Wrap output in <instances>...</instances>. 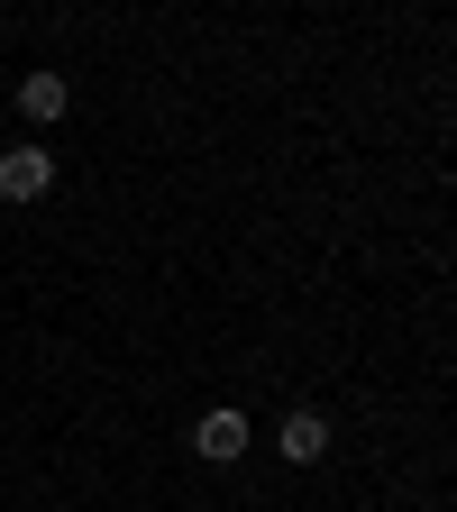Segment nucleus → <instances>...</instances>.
I'll list each match as a JSON object with an SVG mask.
<instances>
[{
    "label": "nucleus",
    "mask_w": 457,
    "mask_h": 512,
    "mask_svg": "<svg viewBox=\"0 0 457 512\" xmlns=\"http://www.w3.org/2000/svg\"><path fill=\"white\" fill-rule=\"evenodd\" d=\"M64 101H74V83L64 74H19V110L46 128V119H64Z\"/></svg>",
    "instance_id": "obj_4"
},
{
    "label": "nucleus",
    "mask_w": 457,
    "mask_h": 512,
    "mask_svg": "<svg viewBox=\"0 0 457 512\" xmlns=\"http://www.w3.org/2000/svg\"><path fill=\"white\" fill-rule=\"evenodd\" d=\"M247 439H256V430H247V412H202V430H192V448H202L211 467H229Z\"/></svg>",
    "instance_id": "obj_3"
},
{
    "label": "nucleus",
    "mask_w": 457,
    "mask_h": 512,
    "mask_svg": "<svg viewBox=\"0 0 457 512\" xmlns=\"http://www.w3.org/2000/svg\"><path fill=\"white\" fill-rule=\"evenodd\" d=\"M55 192V156L46 147H10L0 156V202H46Z\"/></svg>",
    "instance_id": "obj_1"
},
{
    "label": "nucleus",
    "mask_w": 457,
    "mask_h": 512,
    "mask_svg": "<svg viewBox=\"0 0 457 512\" xmlns=\"http://www.w3.org/2000/svg\"><path fill=\"white\" fill-rule=\"evenodd\" d=\"M275 448H284L293 467H320V458H330V421H320V412H284Z\"/></svg>",
    "instance_id": "obj_2"
}]
</instances>
